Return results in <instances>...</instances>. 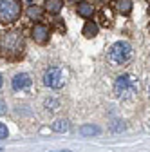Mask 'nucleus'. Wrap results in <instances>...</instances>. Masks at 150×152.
I'll list each match as a JSON object with an SVG mask.
<instances>
[{
	"label": "nucleus",
	"mask_w": 150,
	"mask_h": 152,
	"mask_svg": "<svg viewBox=\"0 0 150 152\" xmlns=\"http://www.w3.org/2000/svg\"><path fill=\"white\" fill-rule=\"evenodd\" d=\"M25 53V38L20 29H7L0 33V58L6 62H18Z\"/></svg>",
	"instance_id": "f257e3e1"
},
{
	"label": "nucleus",
	"mask_w": 150,
	"mask_h": 152,
	"mask_svg": "<svg viewBox=\"0 0 150 152\" xmlns=\"http://www.w3.org/2000/svg\"><path fill=\"white\" fill-rule=\"evenodd\" d=\"M132 54H134V49L130 45V42L127 40H118L114 42L108 51H107V62L112 69H118V67H123L127 65L130 60H132Z\"/></svg>",
	"instance_id": "f03ea898"
},
{
	"label": "nucleus",
	"mask_w": 150,
	"mask_h": 152,
	"mask_svg": "<svg viewBox=\"0 0 150 152\" xmlns=\"http://www.w3.org/2000/svg\"><path fill=\"white\" fill-rule=\"evenodd\" d=\"M112 91H114V94L119 100H132L134 96H138V92H139V80H138V76L130 74V72L119 74L118 78L114 80V87H112Z\"/></svg>",
	"instance_id": "7ed1b4c3"
},
{
	"label": "nucleus",
	"mask_w": 150,
	"mask_h": 152,
	"mask_svg": "<svg viewBox=\"0 0 150 152\" xmlns=\"http://www.w3.org/2000/svg\"><path fill=\"white\" fill-rule=\"evenodd\" d=\"M22 16V0H0V24L11 26Z\"/></svg>",
	"instance_id": "20e7f679"
},
{
	"label": "nucleus",
	"mask_w": 150,
	"mask_h": 152,
	"mask_svg": "<svg viewBox=\"0 0 150 152\" xmlns=\"http://www.w3.org/2000/svg\"><path fill=\"white\" fill-rule=\"evenodd\" d=\"M42 83L49 89H60L63 87L65 83V72L62 67L58 65H52V67H47L44 71V76H42Z\"/></svg>",
	"instance_id": "39448f33"
},
{
	"label": "nucleus",
	"mask_w": 150,
	"mask_h": 152,
	"mask_svg": "<svg viewBox=\"0 0 150 152\" xmlns=\"http://www.w3.org/2000/svg\"><path fill=\"white\" fill-rule=\"evenodd\" d=\"M33 89V78L27 72H16L11 80V91L13 92H29Z\"/></svg>",
	"instance_id": "423d86ee"
},
{
	"label": "nucleus",
	"mask_w": 150,
	"mask_h": 152,
	"mask_svg": "<svg viewBox=\"0 0 150 152\" xmlns=\"http://www.w3.org/2000/svg\"><path fill=\"white\" fill-rule=\"evenodd\" d=\"M31 36H33V40H34L36 44L45 45V44L49 42L51 33H49V27H47L45 24H34L33 29H31Z\"/></svg>",
	"instance_id": "0eeeda50"
},
{
	"label": "nucleus",
	"mask_w": 150,
	"mask_h": 152,
	"mask_svg": "<svg viewBox=\"0 0 150 152\" xmlns=\"http://www.w3.org/2000/svg\"><path fill=\"white\" fill-rule=\"evenodd\" d=\"M112 7L116 9L118 15L128 16L132 13V0H112Z\"/></svg>",
	"instance_id": "6e6552de"
},
{
	"label": "nucleus",
	"mask_w": 150,
	"mask_h": 152,
	"mask_svg": "<svg viewBox=\"0 0 150 152\" xmlns=\"http://www.w3.org/2000/svg\"><path fill=\"white\" fill-rule=\"evenodd\" d=\"M94 6H92L90 2H78L76 4V13H78V16H82V18H90L92 15H94Z\"/></svg>",
	"instance_id": "1a4fd4ad"
},
{
	"label": "nucleus",
	"mask_w": 150,
	"mask_h": 152,
	"mask_svg": "<svg viewBox=\"0 0 150 152\" xmlns=\"http://www.w3.org/2000/svg\"><path fill=\"white\" fill-rule=\"evenodd\" d=\"M44 9H45L49 15H58V13L63 9V2H62V0H45Z\"/></svg>",
	"instance_id": "9d476101"
},
{
	"label": "nucleus",
	"mask_w": 150,
	"mask_h": 152,
	"mask_svg": "<svg viewBox=\"0 0 150 152\" xmlns=\"http://www.w3.org/2000/svg\"><path fill=\"white\" fill-rule=\"evenodd\" d=\"M100 33V26H98V22H85V26H83V29H82V34L85 36V38H94L96 34Z\"/></svg>",
	"instance_id": "9b49d317"
},
{
	"label": "nucleus",
	"mask_w": 150,
	"mask_h": 152,
	"mask_svg": "<svg viewBox=\"0 0 150 152\" xmlns=\"http://www.w3.org/2000/svg\"><path fill=\"white\" fill-rule=\"evenodd\" d=\"M44 11L45 9H42V7H38V6H29L27 7V16L31 18V20H42V16H44Z\"/></svg>",
	"instance_id": "f8f14e48"
},
{
	"label": "nucleus",
	"mask_w": 150,
	"mask_h": 152,
	"mask_svg": "<svg viewBox=\"0 0 150 152\" xmlns=\"http://www.w3.org/2000/svg\"><path fill=\"white\" fill-rule=\"evenodd\" d=\"M44 105H45V109H47V110L54 112V110H58V109H60V100L56 98V96H49V98H45Z\"/></svg>",
	"instance_id": "ddd939ff"
},
{
	"label": "nucleus",
	"mask_w": 150,
	"mask_h": 152,
	"mask_svg": "<svg viewBox=\"0 0 150 152\" xmlns=\"http://www.w3.org/2000/svg\"><path fill=\"white\" fill-rule=\"evenodd\" d=\"M51 129L54 132H67L69 130V121L67 120H56V121H52Z\"/></svg>",
	"instance_id": "4468645a"
},
{
	"label": "nucleus",
	"mask_w": 150,
	"mask_h": 152,
	"mask_svg": "<svg viewBox=\"0 0 150 152\" xmlns=\"http://www.w3.org/2000/svg\"><path fill=\"white\" fill-rule=\"evenodd\" d=\"M80 132H82L83 136H90V134H98L100 129H98V127H92V125H83V127L80 129Z\"/></svg>",
	"instance_id": "2eb2a0df"
},
{
	"label": "nucleus",
	"mask_w": 150,
	"mask_h": 152,
	"mask_svg": "<svg viewBox=\"0 0 150 152\" xmlns=\"http://www.w3.org/2000/svg\"><path fill=\"white\" fill-rule=\"evenodd\" d=\"M112 125H114V127H112V130H114V132L125 130V123H123V121H114V123H112Z\"/></svg>",
	"instance_id": "dca6fc26"
},
{
	"label": "nucleus",
	"mask_w": 150,
	"mask_h": 152,
	"mask_svg": "<svg viewBox=\"0 0 150 152\" xmlns=\"http://www.w3.org/2000/svg\"><path fill=\"white\" fill-rule=\"evenodd\" d=\"M4 138H7V127L4 123H0V140H4Z\"/></svg>",
	"instance_id": "f3484780"
},
{
	"label": "nucleus",
	"mask_w": 150,
	"mask_h": 152,
	"mask_svg": "<svg viewBox=\"0 0 150 152\" xmlns=\"http://www.w3.org/2000/svg\"><path fill=\"white\" fill-rule=\"evenodd\" d=\"M6 110H7V105H6V102H4V100H0V116H4V114H6Z\"/></svg>",
	"instance_id": "a211bd4d"
},
{
	"label": "nucleus",
	"mask_w": 150,
	"mask_h": 152,
	"mask_svg": "<svg viewBox=\"0 0 150 152\" xmlns=\"http://www.w3.org/2000/svg\"><path fill=\"white\" fill-rule=\"evenodd\" d=\"M2 85H4V76L0 74V89H2Z\"/></svg>",
	"instance_id": "6ab92c4d"
},
{
	"label": "nucleus",
	"mask_w": 150,
	"mask_h": 152,
	"mask_svg": "<svg viewBox=\"0 0 150 152\" xmlns=\"http://www.w3.org/2000/svg\"><path fill=\"white\" fill-rule=\"evenodd\" d=\"M71 4H78V2H82V0H69Z\"/></svg>",
	"instance_id": "aec40b11"
},
{
	"label": "nucleus",
	"mask_w": 150,
	"mask_h": 152,
	"mask_svg": "<svg viewBox=\"0 0 150 152\" xmlns=\"http://www.w3.org/2000/svg\"><path fill=\"white\" fill-rule=\"evenodd\" d=\"M148 96H150V83H148Z\"/></svg>",
	"instance_id": "412c9836"
},
{
	"label": "nucleus",
	"mask_w": 150,
	"mask_h": 152,
	"mask_svg": "<svg viewBox=\"0 0 150 152\" xmlns=\"http://www.w3.org/2000/svg\"><path fill=\"white\" fill-rule=\"evenodd\" d=\"M148 31H150V24H148Z\"/></svg>",
	"instance_id": "4be33fe9"
},
{
	"label": "nucleus",
	"mask_w": 150,
	"mask_h": 152,
	"mask_svg": "<svg viewBox=\"0 0 150 152\" xmlns=\"http://www.w3.org/2000/svg\"><path fill=\"white\" fill-rule=\"evenodd\" d=\"M148 2H150V0H148Z\"/></svg>",
	"instance_id": "5701e85b"
}]
</instances>
